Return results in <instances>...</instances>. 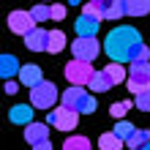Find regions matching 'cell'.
<instances>
[{
  "mask_svg": "<svg viewBox=\"0 0 150 150\" xmlns=\"http://www.w3.org/2000/svg\"><path fill=\"white\" fill-rule=\"evenodd\" d=\"M47 120H49L55 128H60V131H74L76 123H79V112L71 109V107H57L55 112L47 115Z\"/></svg>",
  "mask_w": 150,
  "mask_h": 150,
  "instance_id": "8992f818",
  "label": "cell"
},
{
  "mask_svg": "<svg viewBox=\"0 0 150 150\" xmlns=\"http://www.w3.org/2000/svg\"><path fill=\"white\" fill-rule=\"evenodd\" d=\"M87 87H90V90H96V93H107V90H112L115 85L109 82V76L104 74V71H96V76H93V82L87 85Z\"/></svg>",
  "mask_w": 150,
  "mask_h": 150,
  "instance_id": "ffe728a7",
  "label": "cell"
},
{
  "mask_svg": "<svg viewBox=\"0 0 150 150\" xmlns=\"http://www.w3.org/2000/svg\"><path fill=\"white\" fill-rule=\"evenodd\" d=\"M98 147H101V150H120V147H123V139L115 134V131H107V134H101Z\"/></svg>",
  "mask_w": 150,
  "mask_h": 150,
  "instance_id": "d6986e66",
  "label": "cell"
},
{
  "mask_svg": "<svg viewBox=\"0 0 150 150\" xmlns=\"http://www.w3.org/2000/svg\"><path fill=\"white\" fill-rule=\"evenodd\" d=\"M120 16H126V0H112L109 11H107V19H120Z\"/></svg>",
  "mask_w": 150,
  "mask_h": 150,
  "instance_id": "cb8c5ba5",
  "label": "cell"
},
{
  "mask_svg": "<svg viewBox=\"0 0 150 150\" xmlns=\"http://www.w3.org/2000/svg\"><path fill=\"white\" fill-rule=\"evenodd\" d=\"M25 47H28L30 52H44V49H49V30L36 28L30 36H25Z\"/></svg>",
  "mask_w": 150,
  "mask_h": 150,
  "instance_id": "9c48e42d",
  "label": "cell"
},
{
  "mask_svg": "<svg viewBox=\"0 0 150 150\" xmlns=\"http://www.w3.org/2000/svg\"><path fill=\"white\" fill-rule=\"evenodd\" d=\"M74 28H76V33H79V38H96V33H98L101 22L93 19V16H87V14H79V19H76Z\"/></svg>",
  "mask_w": 150,
  "mask_h": 150,
  "instance_id": "30bf717a",
  "label": "cell"
},
{
  "mask_svg": "<svg viewBox=\"0 0 150 150\" xmlns=\"http://www.w3.org/2000/svg\"><path fill=\"white\" fill-rule=\"evenodd\" d=\"M41 3H49V0H41Z\"/></svg>",
  "mask_w": 150,
  "mask_h": 150,
  "instance_id": "e575fe53",
  "label": "cell"
},
{
  "mask_svg": "<svg viewBox=\"0 0 150 150\" xmlns=\"http://www.w3.org/2000/svg\"><path fill=\"white\" fill-rule=\"evenodd\" d=\"M52 19H55V22L66 19V3H52Z\"/></svg>",
  "mask_w": 150,
  "mask_h": 150,
  "instance_id": "4316f807",
  "label": "cell"
},
{
  "mask_svg": "<svg viewBox=\"0 0 150 150\" xmlns=\"http://www.w3.org/2000/svg\"><path fill=\"white\" fill-rule=\"evenodd\" d=\"M33 109L36 107H28V104H16V107H11V112H8V117H11V123H16V126H25L28 128L33 120Z\"/></svg>",
  "mask_w": 150,
  "mask_h": 150,
  "instance_id": "8fae6325",
  "label": "cell"
},
{
  "mask_svg": "<svg viewBox=\"0 0 150 150\" xmlns=\"http://www.w3.org/2000/svg\"><path fill=\"white\" fill-rule=\"evenodd\" d=\"M126 14L128 16H145V14H150V0H126Z\"/></svg>",
  "mask_w": 150,
  "mask_h": 150,
  "instance_id": "2e32d148",
  "label": "cell"
},
{
  "mask_svg": "<svg viewBox=\"0 0 150 150\" xmlns=\"http://www.w3.org/2000/svg\"><path fill=\"white\" fill-rule=\"evenodd\" d=\"M19 82L25 85V87H38L44 79H41V68L36 66V63H28V66H22V71H19Z\"/></svg>",
  "mask_w": 150,
  "mask_h": 150,
  "instance_id": "7c38bea8",
  "label": "cell"
},
{
  "mask_svg": "<svg viewBox=\"0 0 150 150\" xmlns=\"http://www.w3.org/2000/svg\"><path fill=\"white\" fill-rule=\"evenodd\" d=\"M30 14H33V19H36V25H44L47 19H52V6L47 3H36L30 8Z\"/></svg>",
  "mask_w": 150,
  "mask_h": 150,
  "instance_id": "44dd1931",
  "label": "cell"
},
{
  "mask_svg": "<svg viewBox=\"0 0 150 150\" xmlns=\"http://www.w3.org/2000/svg\"><path fill=\"white\" fill-rule=\"evenodd\" d=\"M68 6H85L82 0H68Z\"/></svg>",
  "mask_w": 150,
  "mask_h": 150,
  "instance_id": "d6a6232c",
  "label": "cell"
},
{
  "mask_svg": "<svg viewBox=\"0 0 150 150\" xmlns=\"http://www.w3.org/2000/svg\"><path fill=\"white\" fill-rule=\"evenodd\" d=\"M134 107L142 109V112H150V90L142 93V96H137V98H134Z\"/></svg>",
  "mask_w": 150,
  "mask_h": 150,
  "instance_id": "484cf974",
  "label": "cell"
},
{
  "mask_svg": "<svg viewBox=\"0 0 150 150\" xmlns=\"http://www.w3.org/2000/svg\"><path fill=\"white\" fill-rule=\"evenodd\" d=\"M33 150H52V142H49V139H44V142L33 145Z\"/></svg>",
  "mask_w": 150,
  "mask_h": 150,
  "instance_id": "1f68e13d",
  "label": "cell"
},
{
  "mask_svg": "<svg viewBox=\"0 0 150 150\" xmlns=\"http://www.w3.org/2000/svg\"><path fill=\"white\" fill-rule=\"evenodd\" d=\"M8 28L16 36H30L36 30V19H33L30 11H11L8 14Z\"/></svg>",
  "mask_w": 150,
  "mask_h": 150,
  "instance_id": "ba28073f",
  "label": "cell"
},
{
  "mask_svg": "<svg viewBox=\"0 0 150 150\" xmlns=\"http://www.w3.org/2000/svg\"><path fill=\"white\" fill-rule=\"evenodd\" d=\"M57 87L52 85V82H41L38 87H33L30 90V107H36V109H52L55 107V101H57Z\"/></svg>",
  "mask_w": 150,
  "mask_h": 150,
  "instance_id": "5b68a950",
  "label": "cell"
},
{
  "mask_svg": "<svg viewBox=\"0 0 150 150\" xmlns=\"http://www.w3.org/2000/svg\"><path fill=\"white\" fill-rule=\"evenodd\" d=\"M63 107H71V109H76L79 115H93L96 107H98V101H96L93 96H87V90L71 85V87L63 93Z\"/></svg>",
  "mask_w": 150,
  "mask_h": 150,
  "instance_id": "7a4b0ae2",
  "label": "cell"
},
{
  "mask_svg": "<svg viewBox=\"0 0 150 150\" xmlns=\"http://www.w3.org/2000/svg\"><path fill=\"white\" fill-rule=\"evenodd\" d=\"M139 47H142V36L131 25H120V28L109 30V36L104 38V49L112 63H134Z\"/></svg>",
  "mask_w": 150,
  "mask_h": 150,
  "instance_id": "6da1fadb",
  "label": "cell"
},
{
  "mask_svg": "<svg viewBox=\"0 0 150 150\" xmlns=\"http://www.w3.org/2000/svg\"><path fill=\"white\" fill-rule=\"evenodd\" d=\"M128 109H131V98H128V101H117V104H112V107H109V115H112L115 120H123V115H126Z\"/></svg>",
  "mask_w": 150,
  "mask_h": 150,
  "instance_id": "d4e9b609",
  "label": "cell"
},
{
  "mask_svg": "<svg viewBox=\"0 0 150 150\" xmlns=\"http://www.w3.org/2000/svg\"><path fill=\"white\" fill-rule=\"evenodd\" d=\"M63 74H66V79H68L74 87L90 85V82H93V76H96L93 66H90V63H85V60H71V63L63 68Z\"/></svg>",
  "mask_w": 150,
  "mask_h": 150,
  "instance_id": "277c9868",
  "label": "cell"
},
{
  "mask_svg": "<svg viewBox=\"0 0 150 150\" xmlns=\"http://www.w3.org/2000/svg\"><path fill=\"white\" fill-rule=\"evenodd\" d=\"M128 90L137 96H142L150 90V63H131V74H128Z\"/></svg>",
  "mask_w": 150,
  "mask_h": 150,
  "instance_id": "3957f363",
  "label": "cell"
},
{
  "mask_svg": "<svg viewBox=\"0 0 150 150\" xmlns=\"http://www.w3.org/2000/svg\"><path fill=\"white\" fill-rule=\"evenodd\" d=\"M139 150H150V145H145V147H139Z\"/></svg>",
  "mask_w": 150,
  "mask_h": 150,
  "instance_id": "836d02e7",
  "label": "cell"
},
{
  "mask_svg": "<svg viewBox=\"0 0 150 150\" xmlns=\"http://www.w3.org/2000/svg\"><path fill=\"white\" fill-rule=\"evenodd\" d=\"M6 93H8V96H14V93H19V85H16L14 79H11V82H6Z\"/></svg>",
  "mask_w": 150,
  "mask_h": 150,
  "instance_id": "4dcf8cb0",
  "label": "cell"
},
{
  "mask_svg": "<svg viewBox=\"0 0 150 150\" xmlns=\"http://www.w3.org/2000/svg\"><path fill=\"white\" fill-rule=\"evenodd\" d=\"M22 71V66H19V60H16L14 55H3L0 57V74H3L8 82H11V76H19Z\"/></svg>",
  "mask_w": 150,
  "mask_h": 150,
  "instance_id": "5bb4252c",
  "label": "cell"
},
{
  "mask_svg": "<svg viewBox=\"0 0 150 150\" xmlns=\"http://www.w3.org/2000/svg\"><path fill=\"white\" fill-rule=\"evenodd\" d=\"M112 131H115V134H117V137L123 139V142H128V139L137 134V128L131 126V123H126V120H117V126H115Z\"/></svg>",
  "mask_w": 150,
  "mask_h": 150,
  "instance_id": "603a6c76",
  "label": "cell"
},
{
  "mask_svg": "<svg viewBox=\"0 0 150 150\" xmlns=\"http://www.w3.org/2000/svg\"><path fill=\"white\" fill-rule=\"evenodd\" d=\"M82 14H87V16H93V19H98V22L104 19V14H101V11H98V8H96V6L90 3V0H87V3L82 6Z\"/></svg>",
  "mask_w": 150,
  "mask_h": 150,
  "instance_id": "83f0119b",
  "label": "cell"
},
{
  "mask_svg": "<svg viewBox=\"0 0 150 150\" xmlns=\"http://www.w3.org/2000/svg\"><path fill=\"white\" fill-rule=\"evenodd\" d=\"M71 52H74V60H85V63H93L101 52V44L98 38H76L71 44Z\"/></svg>",
  "mask_w": 150,
  "mask_h": 150,
  "instance_id": "52a82bcc",
  "label": "cell"
},
{
  "mask_svg": "<svg viewBox=\"0 0 150 150\" xmlns=\"http://www.w3.org/2000/svg\"><path fill=\"white\" fill-rule=\"evenodd\" d=\"M66 49V33L63 30H49V55H57V52Z\"/></svg>",
  "mask_w": 150,
  "mask_h": 150,
  "instance_id": "ac0fdd59",
  "label": "cell"
},
{
  "mask_svg": "<svg viewBox=\"0 0 150 150\" xmlns=\"http://www.w3.org/2000/svg\"><path fill=\"white\" fill-rule=\"evenodd\" d=\"M63 150H93V145H90V139H87V137L74 134V137H68L66 142H63Z\"/></svg>",
  "mask_w": 150,
  "mask_h": 150,
  "instance_id": "e0dca14e",
  "label": "cell"
},
{
  "mask_svg": "<svg viewBox=\"0 0 150 150\" xmlns=\"http://www.w3.org/2000/svg\"><path fill=\"white\" fill-rule=\"evenodd\" d=\"M126 145H128V150H139V147L150 145V131H147V128H139V131H137V134L128 139Z\"/></svg>",
  "mask_w": 150,
  "mask_h": 150,
  "instance_id": "7402d4cb",
  "label": "cell"
},
{
  "mask_svg": "<svg viewBox=\"0 0 150 150\" xmlns=\"http://www.w3.org/2000/svg\"><path fill=\"white\" fill-rule=\"evenodd\" d=\"M134 63H150V47H139L137 49V55H134Z\"/></svg>",
  "mask_w": 150,
  "mask_h": 150,
  "instance_id": "f1b7e54d",
  "label": "cell"
},
{
  "mask_svg": "<svg viewBox=\"0 0 150 150\" xmlns=\"http://www.w3.org/2000/svg\"><path fill=\"white\" fill-rule=\"evenodd\" d=\"M104 74L109 76V82L112 85H120V82H128V76H126V68H123V63H109L107 68H101Z\"/></svg>",
  "mask_w": 150,
  "mask_h": 150,
  "instance_id": "9a60e30c",
  "label": "cell"
},
{
  "mask_svg": "<svg viewBox=\"0 0 150 150\" xmlns=\"http://www.w3.org/2000/svg\"><path fill=\"white\" fill-rule=\"evenodd\" d=\"M90 3L98 8V11L104 14V19H107V11H109V6H112V0H90Z\"/></svg>",
  "mask_w": 150,
  "mask_h": 150,
  "instance_id": "f546056e",
  "label": "cell"
},
{
  "mask_svg": "<svg viewBox=\"0 0 150 150\" xmlns=\"http://www.w3.org/2000/svg\"><path fill=\"white\" fill-rule=\"evenodd\" d=\"M25 139H28L30 145H38L44 139H49V126L47 123H30V126L25 128Z\"/></svg>",
  "mask_w": 150,
  "mask_h": 150,
  "instance_id": "4fadbf2b",
  "label": "cell"
}]
</instances>
